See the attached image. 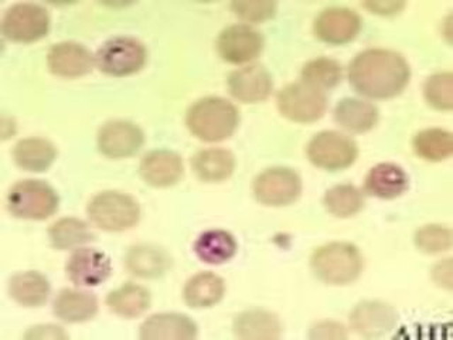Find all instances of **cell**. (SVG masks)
<instances>
[{"label":"cell","mask_w":453,"mask_h":340,"mask_svg":"<svg viewBox=\"0 0 453 340\" xmlns=\"http://www.w3.org/2000/svg\"><path fill=\"white\" fill-rule=\"evenodd\" d=\"M410 78V66L393 50H365L354 57L349 67L353 89L368 98H393L405 89Z\"/></svg>","instance_id":"1"},{"label":"cell","mask_w":453,"mask_h":340,"mask_svg":"<svg viewBox=\"0 0 453 340\" xmlns=\"http://www.w3.org/2000/svg\"><path fill=\"white\" fill-rule=\"evenodd\" d=\"M188 131L204 142H221L233 136L240 124L237 108L219 97L198 99L186 117Z\"/></svg>","instance_id":"2"},{"label":"cell","mask_w":453,"mask_h":340,"mask_svg":"<svg viewBox=\"0 0 453 340\" xmlns=\"http://www.w3.org/2000/svg\"><path fill=\"white\" fill-rule=\"evenodd\" d=\"M311 267L323 282L347 285L360 276L363 257L356 245L336 241L319 247L311 255Z\"/></svg>","instance_id":"3"},{"label":"cell","mask_w":453,"mask_h":340,"mask_svg":"<svg viewBox=\"0 0 453 340\" xmlns=\"http://www.w3.org/2000/svg\"><path fill=\"white\" fill-rule=\"evenodd\" d=\"M87 212L94 226L110 233L129 230L141 219L138 202L120 191H103L92 197Z\"/></svg>","instance_id":"4"},{"label":"cell","mask_w":453,"mask_h":340,"mask_svg":"<svg viewBox=\"0 0 453 340\" xmlns=\"http://www.w3.org/2000/svg\"><path fill=\"white\" fill-rule=\"evenodd\" d=\"M58 195L49 183L33 179L18 182L7 195V209L18 219H49L58 209Z\"/></svg>","instance_id":"5"},{"label":"cell","mask_w":453,"mask_h":340,"mask_svg":"<svg viewBox=\"0 0 453 340\" xmlns=\"http://www.w3.org/2000/svg\"><path fill=\"white\" fill-rule=\"evenodd\" d=\"M148 60V51L134 37H113L96 51V64L104 74L127 77L136 74Z\"/></svg>","instance_id":"6"},{"label":"cell","mask_w":453,"mask_h":340,"mask_svg":"<svg viewBox=\"0 0 453 340\" xmlns=\"http://www.w3.org/2000/svg\"><path fill=\"white\" fill-rule=\"evenodd\" d=\"M276 104L283 117L301 124L320 120L327 108L325 92L303 81L294 82L280 89Z\"/></svg>","instance_id":"7"},{"label":"cell","mask_w":453,"mask_h":340,"mask_svg":"<svg viewBox=\"0 0 453 340\" xmlns=\"http://www.w3.org/2000/svg\"><path fill=\"white\" fill-rule=\"evenodd\" d=\"M357 156L356 142L340 132H319L309 142V160L320 169L330 172L346 169L356 162Z\"/></svg>","instance_id":"8"},{"label":"cell","mask_w":453,"mask_h":340,"mask_svg":"<svg viewBox=\"0 0 453 340\" xmlns=\"http://www.w3.org/2000/svg\"><path fill=\"white\" fill-rule=\"evenodd\" d=\"M50 16L44 7L18 4L9 7L2 19V33L16 42H33L49 35Z\"/></svg>","instance_id":"9"},{"label":"cell","mask_w":453,"mask_h":340,"mask_svg":"<svg viewBox=\"0 0 453 340\" xmlns=\"http://www.w3.org/2000/svg\"><path fill=\"white\" fill-rule=\"evenodd\" d=\"M301 193V177L289 167L264 170L254 182L255 197L269 207H282L296 202Z\"/></svg>","instance_id":"10"},{"label":"cell","mask_w":453,"mask_h":340,"mask_svg":"<svg viewBox=\"0 0 453 340\" xmlns=\"http://www.w3.org/2000/svg\"><path fill=\"white\" fill-rule=\"evenodd\" d=\"M264 50V37L248 25L224 28L217 39V51L226 63L244 64L255 60Z\"/></svg>","instance_id":"11"},{"label":"cell","mask_w":453,"mask_h":340,"mask_svg":"<svg viewBox=\"0 0 453 340\" xmlns=\"http://www.w3.org/2000/svg\"><path fill=\"white\" fill-rule=\"evenodd\" d=\"M145 142V135L138 125L129 120H111L98 132L99 152L111 159L129 158L141 151Z\"/></svg>","instance_id":"12"},{"label":"cell","mask_w":453,"mask_h":340,"mask_svg":"<svg viewBox=\"0 0 453 340\" xmlns=\"http://www.w3.org/2000/svg\"><path fill=\"white\" fill-rule=\"evenodd\" d=\"M361 19L347 7H329L316 18L313 32L320 42L342 46L357 37Z\"/></svg>","instance_id":"13"},{"label":"cell","mask_w":453,"mask_h":340,"mask_svg":"<svg viewBox=\"0 0 453 340\" xmlns=\"http://www.w3.org/2000/svg\"><path fill=\"white\" fill-rule=\"evenodd\" d=\"M65 271L77 287H96L110 278L112 264L110 257L96 248H77L68 259Z\"/></svg>","instance_id":"14"},{"label":"cell","mask_w":453,"mask_h":340,"mask_svg":"<svg viewBox=\"0 0 453 340\" xmlns=\"http://www.w3.org/2000/svg\"><path fill=\"white\" fill-rule=\"evenodd\" d=\"M94 64L96 57L80 42H58L47 54L49 70L58 77L75 78L89 74Z\"/></svg>","instance_id":"15"},{"label":"cell","mask_w":453,"mask_h":340,"mask_svg":"<svg viewBox=\"0 0 453 340\" xmlns=\"http://www.w3.org/2000/svg\"><path fill=\"white\" fill-rule=\"evenodd\" d=\"M273 77L268 70L254 64L231 73L228 89L231 96L241 103L255 104L265 101L273 92Z\"/></svg>","instance_id":"16"},{"label":"cell","mask_w":453,"mask_h":340,"mask_svg":"<svg viewBox=\"0 0 453 340\" xmlns=\"http://www.w3.org/2000/svg\"><path fill=\"white\" fill-rule=\"evenodd\" d=\"M396 312L380 301H365L350 313V325L360 336L380 337L394 329Z\"/></svg>","instance_id":"17"},{"label":"cell","mask_w":453,"mask_h":340,"mask_svg":"<svg viewBox=\"0 0 453 340\" xmlns=\"http://www.w3.org/2000/svg\"><path fill=\"white\" fill-rule=\"evenodd\" d=\"M139 172L142 179L153 188H170L183 176V160L166 149L152 151L143 156Z\"/></svg>","instance_id":"18"},{"label":"cell","mask_w":453,"mask_h":340,"mask_svg":"<svg viewBox=\"0 0 453 340\" xmlns=\"http://www.w3.org/2000/svg\"><path fill=\"white\" fill-rule=\"evenodd\" d=\"M197 325L181 313H157L146 319L141 326V339H181L197 337Z\"/></svg>","instance_id":"19"},{"label":"cell","mask_w":453,"mask_h":340,"mask_svg":"<svg viewBox=\"0 0 453 340\" xmlns=\"http://www.w3.org/2000/svg\"><path fill=\"white\" fill-rule=\"evenodd\" d=\"M408 186L410 179L405 170L394 163H380L372 167L365 182L367 195L386 200L400 197L408 190Z\"/></svg>","instance_id":"20"},{"label":"cell","mask_w":453,"mask_h":340,"mask_svg":"<svg viewBox=\"0 0 453 340\" xmlns=\"http://www.w3.org/2000/svg\"><path fill=\"white\" fill-rule=\"evenodd\" d=\"M53 312L63 322H87L96 315L98 299L88 290L65 288L57 294L53 302Z\"/></svg>","instance_id":"21"},{"label":"cell","mask_w":453,"mask_h":340,"mask_svg":"<svg viewBox=\"0 0 453 340\" xmlns=\"http://www.w3.org/2000/svg\"><path fill=\"white\" fill-rule=\"evenodd\" d=\"M334 120L346 131L363 134L377 125L379 110L363 99L344 98L334 108Z\"/></svg>","instance_id":"22"},{"label":"cell","mask_w":453,"mask_h":340,"mask_svg":"<svg viewBox=\"0 0 453 340\" xmlns=\"http://www.w3.org/2000/svg\"><path fill=\"white\" fill-rule=\"evenodd\" d=\"M234 335L238 339H280L282 326L271 312L252 309L234 319Z\"/></svg>","instance_id":"23"},{"label":"cell","mask_w":453,"mask_h":340,"mask_svg":"<svg viewBox=\"0 0 453 340\" xmlns=\"http://www.w3.org/2000/svg\"><path fill=\"white\" fill-rule=\"evenodd\" d=\"M9 295L21 306L37 308L49 298V280L37 271L16 274L9 281Z\"/></svg>","instance_id":"24"},{"label":"cell","mask_w":453,"mask_h":340,"mask_svg":"<svg viewBox=\"0 0 453 340\" xmlns=\"http://www.w3.org/2000/svg\"><path fill=\"white\" fill-rule=\"evenodd\" d=\"M127 268L141 278H159L170 267L169 255L162 248L139 244L129 248L125 257Z\"/></svg>","instance_id":"25"},{"label":"cell","mask_w":453,"mask_h":340,"mask_svg":"<svg viewBox=\"0 0 453 340\" xmlns=\"http://www.w3.org/2000/svg\"><path fill=\"white\" fill-rule=\"evenodd\" d=\"M191 166L200 181L217 183L233 174L235 158L226 149H204L191 159Z\"/></svg>","instance_id":"26"},{"label":"cell","mask_w":453,"mask_h":340,"mask_svg":"<svg viewBox=\"0 0 453 340\" xmlns=\"http://www.w3.org/2000/svg\"><path fill=\"white\" fill-rule=\"evenodd\" d=\"M56 158V146L47 139H21L13 149L14 162L27 172H44L53 165Z\"/></svg>","instance_id":"27"},{"label":"cell","mask_w":453,"mask_h":340,"mask_svg":"<svg viewBox=\"0 0 453 340\" xmlns=\"http://www.w3.org/2000/svg\"><path fill=\"white\" fill-rule=\"evenodd\" d=\"M226 283L221 276L212 273H200L193 276L184 287V301L195 309L210 308L221 301Z\"/></svg>","instance_id":"28"},{"label":"cell","mask_w":453,"mask_h":340,"mask_svg":"<svg viewBox=\"0 0 453 340\" xmlns=\"http://www.w3.org/2000/svg\"><path fill=\"white\" fill-rule=\"evenodd\" d=\"M238 245L235 238L224 230H209L198 236L195 243V252L205 264L219 266L230 261Z\"/></svg>","instance_id":"29"},{"label":"cell","mask_w":453,"mask_h":340,"mask_svg":"<svg viewBox=\"0 0 453 340\" xmlns=\"http://www.w3.org/2000/svg\"><path fill=\"white\" fill-rule=\"evenodd\" d=\"M106 305L118 316L136 318L150 306V292L136 283H125L108 294Z\"/></svg>","instance_id":"30"},{"label":"cell","mask_w":453,"mask_h":340,"mask_svg":"<svg viewBox=\"0 0 453 340\" xmlns=\"http://www.w3.org/2000/svg\"><path fill=\"white\" fill-rule=\"evenodd\" d=\"M49 238L56 250L63 251L91 243L96 240V233L82 220L65 217L50 226Z\"/></svg>","instance_id":"31"},{"label":"cell","mask_w":453,"mask_h":340,"mask_svg":"<svg viewBox=\"0 0 453 340\" xmlns=\"http://www.w3.org/2000/svg\"><path fill=\"white\" fill-rule=\"evenodd\" d=\"M414 151L419 158L428 162L448 159L453 152L452 134L439 128L425 129L415 135Z\"/></svg>","instance_id":"32"},{"label":"cell","mask_w":453,"mask_h":340,"mask_svg":"<svg viewBox=\"0 0 453 340\" xmlns=\"http://www.w3.org/2000/svg\"><path fill=\"white\" fill-rule=\"evenodd\" d=\"M323 202L330 214L347 219L356 216L365 207V196L353 184H337L326 191Z\"/></svg>","instance_id":"33"},{"label":"cell","mask_w":453,"mask_h":340,"mask_svg":"<svg viewBox=\"0 0 453 340\" xmlns=\"http://www.w3.org/2000/svg\"><path fill=\"white\" fill-rule=\"evenodd\" d=\"M302 81L319 89H329L342 81V66L332 58H315L302 68Z\"/></svg>","instance_id":"34"},{"label":"cell","mask_w":453,"mask_h":340,"mask_svg":"<svg viewBox=\"0 0 453 340\" xmlns=\"http://www.w3.org/2000/svg\"><path fill=\"white\" fill-rule=\"evenodd\" d=\"M425 99L435 110L450 111L453 108L452 73H438L429 77L424 87Z\"/></svg>","instance_id":"35"},{"label":"cell","mask_w":453,"mask_h":340,"mask_svg":"<svg viewBox=\"0 0 453 340\" xmlns=\"http://www.w3.org/2000/svg\"><path fill=\"white\" fill-rule=\"evenodd\" d=\"M415 244L426 254H438L452 247V231L448 227L431 224L415 233Z\"/></svg>","instance_id":"36"},{"label":"cell","mask_w":453,"mask_h":340,"mask_svg":"<svg viewBox=\"0 0 453 340\" xmlns=\"http://www.w3.org/2000/svg\"><path fill=\"white\" fill-rule=\"evenodd\" d=\"M275 2L269 0H258V2H233L231 9L234 14L245 21L259 23V21L269 20L276 13Z\"/></svg>","instance_id":"37"},{"label":"cell","mask_w":453,"mask_h":340,"mask_svg":"<svg viewBox=\"0 0 453 340\" xmlns=\"http://www.w3.org/2000/svg\"><path fill=\"white\" fill-rule=\"evenodd\" d=\"M343 326L334 322H320L311 329V339H346Z\"/></svg>","instance_id":"38"},{"label":"cell","mask_w":453,"mask_h":340,"mask_svg":"<svg viewBox=\"0 0 453 340\" xmlns=\"http://www.w3.org/2000/svg\"><path fill=\"white\" fill-rule=\"evenodd\" d=\"M67 333L63 328L56 325H40L30 328L25 335V339H67Z\"/></svg>","instance_id":"39"},{"label":"cell","mask_w":453,"mask_h":340,"mask_svg":"<svg viewBox=\"0 0 453 340\" xmlns=\"http://www.w3.org/2000/svg\"><path fill=\"white\" fill-rule=\"evenodd\" d=\"M363 6L367 7L372 13L391 16V14L400 13L405 7V4L403 2H367Z\"/></svg>","instance_id":"40"}]
</instances>
